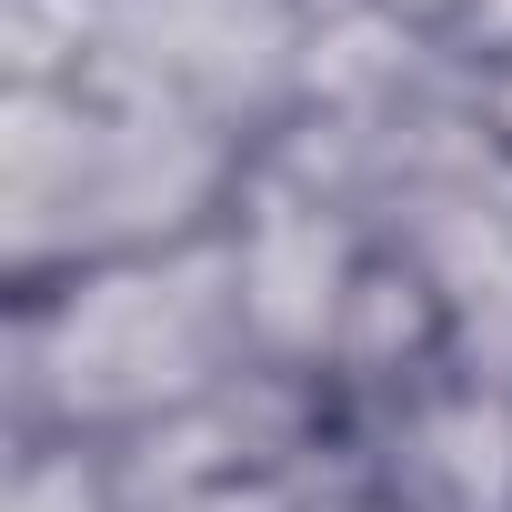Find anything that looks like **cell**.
Wrapping results in <instances>:
<instances>
[{"label":"cell","instance_id":"cell-1","mask_svg":"<svg viewBox=\"0 0 512 512\" xmlns=\"http://www.w3.org/2000/svg\"><path fill=\"white\" fill-rule=\"evenodd\" d=\"M21 372L31 412H51L61 442L91 452H141L171 422L211 412L221 392L282 372L251 312L241 221L61 282H21Z\"/></svg>","mask_w":512,"mask_h":512},{"label":"cell","instance_id":"cell-2","mask_svg":"<svg viewBox=\"0 0 512 512\" xmlns=\"http://www.w3.org/2000/svg\"><path fill=\"white\" fill-rule=\"evenodd\" d=\"M161 512H302L282 482H211V492H161Z\"/></svg>","mask_w":512,"mask_h":512}]
</instances>
